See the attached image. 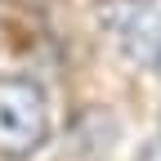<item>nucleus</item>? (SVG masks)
I'll return each mask as SVG.
<instances>
[{"mask_svg":"<svg viewBox=\"0 0 161 161\" xmlns=\"http://www.w3.org/2000/svg\"><path fill=\"white\" fill-rule=\"evenodd\" d=\"M98 27L130 67L161 76V0H103Z\"/></svg>","mask_w":161,"mask_h":161,"instance_id":"nucleus-2","label":"nucleus"},{"mask_svg":"<svg viewBox=\"0 0 161 161\" xmlns=\"http://www.w3.org/2000/svg\"><path fill=\"white\" fill-rule=\"evenodd\" d=\"M54 130V108L49 90L27 72H5L0 76V157L5 161H27L49 143Z\"/></svg>","mask_w":161,"mask_h":161,"instance_id":"nucleus-1","label":"nucleus"}]
</instances>
